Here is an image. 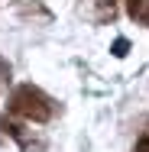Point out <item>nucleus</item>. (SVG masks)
I'll return each mask as SVG.
<instances>
[{"mask_svg":"<svg viewBox=\"0 0 149 152\" xmlns=\"http://www.w3.org/2000/svg\"><path fill=\"white\" fill-rule=\"evenodd\" d=\"M110 52H114V55H117V58H123V55H126V52H130V42H126V39H117V42H114V49H110Z\"/></svg>","mask_w":149,"mask_h":152,"instance_id":"obj_6","label":"nucleus"},{"mask_svg":"<svg viewBox=\"0 0 149 152\" xmlns=\"http://www.w3.org/2000/svg\"><path fill=\"white\" fill-rule=\"evenodd\" d=\"M126 16L139 26H149V0H126Z\"/></svg>","mask_w":149,"mask_h":152,"instance_id":"obj_3","label":"nucleus"},{"mask_svg":"<svg viewBox=\"0 0 149 152\" xmlns=\"http://www.w3.org/2000/svg\"><path fill=\"white\" fill-rule=\"evenodd\" d=\"M10 75H13V68H10L7 61L0 58V91H7V84H10Z\"/></svg>","mask_w":149,"mask_h":152,"instance_id":"obj_5","label":"nucleus"},{"mask_svg":"<svg viewBox=\"0 0 149 152\" xmlns=\"http://www.w3.org/2000/svg\"><path fill=\"white\" fill-rule=\"evenodd\" d=\"M7 110H10L13 117L26 120V123H49L55 117L59 104L42 91V88H36V84H20V88H13V94H10Z\"/></svg>","mask_w":149,"mask_h":152,"instance_id":"obj_1","label":"nucleus"},{"mask_svg":"<svg viewBox=\"0 0 149 152\" xmlns=\"http://www.w3.org/2000/svg\"><path fill=\"white\" fill-rule=\"evenodd\" d=\"M0 94H3V91H0Z\"/></svg>","mask_w":149,"mask_h":152,"instance_id":"obj_8","label":"nucleus"},{"mask_svg":"<svg viewBox=\"0 0 149 152\" xmlns=\"http://www.w3.org/2000/svg\"><path fill=\"white\" fill-rule=\"evenodd\" d=\"M133 152H149V133L143 136V139H136V146H133Z\"/></svg>","mask_w":149,"mask_h":152,"instance_id":"obj_7","label":"nucleus"},{"mask_svg":"<svg viewBox=\"0 0 149 152\" xmlns=\"http://www.w3.org/2000/svg\"><path fill=\"white\" fill-rule=\"evenodd\" d=\"M94 3L101 7L94 20H97V23H107V20L114 23V16H117V0H94Z\"/></svg>","mask_w":149,"mask_h":152,"instance_id":"obj_4","label":"nucleus"},{"mask_svg":"<svg viewBox=\"0 0 149 152\" xmlns=\"http://www.w3.org/2000/svg\"><path fill=\"white\" fill-rule=\"evenodd\" d=\"M0 136H10L13 142H20V149H23V152H39L42 146H46L32 129H26V126H20V123L13 120V113H10V117L0 113Z\"/></svg>","mask_w":149,"mask_h":152,"instance_id":"obj_2","label":"nucleus"}]
</instances>
